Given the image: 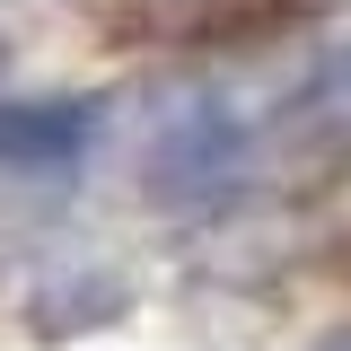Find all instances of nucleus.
Returning <instances> with one entry per match:
<instances>
[{
  "instance_id": "nucleus-2",
  "label": "nucleus",
  "mask_w": 351,
  "mask_h": 351,
  "mask_svg": "<svg viewBox=\"0 0 351 351\" xmlns=\"http://www.w3.org/2000/svg\"><path fill=\"white\" fill-rule=\"evenodd\" d=\"M88 141H97V106H80V97L0 106V167L18 176H62L71 158H88Z\"/></svg>"
},
{
  "instance_id": "nucleus-1",
  "label": "nucleus",
  "mask_w": 351,
  "mask_h": 351,
  "mask_svg": "<svg viewBox=\"0 0 351 351\" xmlns=\"http://www.w3.org/2000/svg\"><path fill=\"white\" fill-rule=\"evenodd\" d=\"M246 176V123L228 106H184L149 141V202H211Z\"/></svg>"
}]
</instances>
